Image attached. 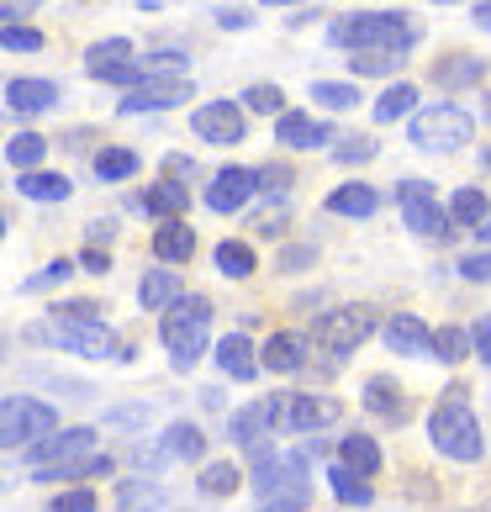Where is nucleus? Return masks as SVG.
Wrapping results in <instances>:
<instances>
[{
    "instance_id": "2eb2a0df",
    "label": "nucleus",
    "mask_w": 491,
    "mask_h": 512,
    "mask_svg": "<svg viewBox=\"0 0 491 512\" xmlns=\"http://www.w3.org/2000/svg\"><path fill=\"white\" fill-rule=\"evenodd\" d=\"M381 338H386V349L391 354H407V359H418V354H433V328L423 317H386L381 322Z\"/></svg>"
},
{
    "instance_id": "4468645a",
    "label": "nucleus",
    "mask_w": 491,
    "mask_h": 512,
    "mask_svg": "<svg viewBox=\"0 0 491 512\" xmlns=\"http://www.w3.org/2000/svg\"><path fill=\"white\" fill-rule=\"evenodd\" d=\"M254 196H259L254 191V169H238V164L217 169L212 185H206V206H212V212H238V206H249Z\"/></svg>"
},
{
    "instance_id": "c03bdc74",
    "label": "nucleus",
    "mask_w": 491,
    "mask_h": 512,
    "mask_svg": "<svg viewBox=\"0 0 491 512\" xmlns=\"http://www.w3.org/2000/svg\"><path fill=\"white\" fill-rule=\"evenodd\" d=\"M286 185H291V169H286V164H264V169H254V191L275 196V191H286Z\"/></svg>"
},
{
    "instance_id": "864d4df0",
    "label": "nucleus",
    "mask_w": 491,
    "mask_h": 512,
    "mask_svg": "<svg viewBox=\"0 0 491 512\" xmlns=\"http://www.w3.org/2000/svg\"><path fill=\"white\" fill-rule=\"evenodd\" d=\"M217 27H254V11H217Z\"/></svg>"
},
{
    "instance_id": "473e14b6",
    "label": "nucleus",
    "mask_w": 491,
    "mask_h": 512,
    "mask_svg": "<svg viewBox=\"0 0 491 512\" xmlns=\"http://www.w3.org/2000/svg\"><path fill=\"white\" fill-rule=\"evenodd\" d=\"M43 154H48V138H43V132H16V138L6 143V159L22 169V175L43 164Z\"/></svg>"
},
{
    "instance_id": "de8ad7c7",
    "label": "nucleus",
    "mask_w": 491,
    "mask_h": 512,
    "mask_svg": "<svg viewBox=\"0 0 491 512\" xmlns=\"http://www.w3.org/2000/svg\"><path fill=\"white\" fill-rule=\"evenodd\" d=\"M275 264L296 275V270H307V264H317V249H312V243H296V249H280V259H275Z\"/></svg>"
},
{
    "instance_id": "c756f323",
    "label": "nucleus",
    "mask_w": 491,
    "mask_h": 512,
    "mask_svg": "<svg viewBox=\"0 0 491 512\" xmlns=\"http://www.w3.org/2000/svg\"><path fill=\"white\" fill-rule=\"evenodd\" d=\"M328 486H333V497L344 502V507H370L375 502V491L365 476H354L349 465H328Z\"/></svg>"
},
{
    "instance_id": "9b49d317",
    "label": "nucleus",
    "mask_w": 491,
    "mask_h": 512,
    "mask_svg": "<svg viewBox=\"0 0 491 512\" xmlns=\"http://www.w3.org/2000/svg\"><path fill=\"white\" fill-rule=\"evenodd\" d=\"M280 396H259V402H249V407H238L233 417H228V439L238 444V449H259V444H270V433H275V423H280Z\"/></svg>"
},
{
    "instance_id": "f3484780",
    "label": "nucleus",
    "mask_w": 491,
    "mask_h": 512,
    "mask_svg": "<svg viewBox=\"0 0 491 512\" xmlns=\"http://www.w3.org/2000/svg\"><path fill=\"white\" fill-rule=\"evenodd\" d=\"M486 59L481 53H449V59H439L433 64V85H444L449 96H455V90H470V85H481L486 80Z\"/></svg>"
},
{
    "instance_id": "b1692460",
    "label": "nucleus",
    "mask_w": 491,
    "mask_h": 512,
    "mask_svg": "<svg viewBox=\"0 0 491 512\" xmlns=\"http://www.w3.org/2000/svg\"><path fill=\"white\" fill-rule=\"evenodd\" d=\"M154 449H159V460H201V454H206V433L196 423H169Z\"/></svg>"
},
{
    "instance_id": "4d7b16f0",
    "label": "nucleus",
    "mask_w": 491,
    "mask_h": 512,
    "mask_svg": "<svg viewBox=\"0 0 491 512\" xmlns=\"http://www.w3.org/2000/svg\"><path fill=\"white\" fill-rule=\"evenodd\" d=\"M476 233H481V243H491V217H486V222L476 227Z\"/></svg>"
},
{
    "instance_id": "bf43d9fd",
    "label": "nucleus",
    "mask_w": 491,
    "mask_h": 512,
    "mask_svg": "<svg viewBox=\"0 0 491 512\" xmlns=\"http://www.w3.org/2000/svg\"><path fill=\"white\" fill-rule=\"evenodd\" d=\"M264 6H296V0H264Z\"/></svg>"
},
{
    "instance_id": "8fccbe9b",
    "label": "nucleus",
    "mask_w": 491,
    "mask_h": 512,
    "mask_svg": "<svg viewBox=\"0 0 491 512\" xmlns=\"http://www.w3.org/2000/svg\"><path fill=\"white\" fill-rule=\"evenodd\" d=\"M460 275H465V280H491V254H470V259H460Z\"/></svg>"
},
{
    "instance_id": "72a5a7b5",
    "label": "nucleus",
    "mask_w": 491,
    "mask_h": 512,
    "mask_svg": "<svg viewBox=\"0 0 491 512\" xmlns=\"http://www.w3.org/2000/svg\"><path fill=\"white\" fill-rule=\"evenodd\" d=\"M159 507H164V491L148 481H127L117 491V512H159Z\"/></svg>"
},
{
    "instance_id": "49530a36",
    "label": "nucleus",
    "mask_w": 491,
    "mask_h": 512,
    "mask_svg": "<svg viewBox=\"0 0 491 512\" xmlns=\"http://www.w3.org/2000/svg\"><path fill=\"white\" fill-rule=\"evenodd\" d=\"M69 270H74L69 259H53L48 270H37V275H27L22 286H27V291H48V286H59V280H69Z\"/></svg>"
},
{
    "instance_id": "37998d69",
    "label": "nucleus",
    "mask_w": 491,
    "mask_h": 512,
    "mask_svg": "<svg viewBox=\"0 0 491 512\" xmlns=\"http://www.w3.org/2000/svg\"><path fill=\"white\" fill-rule=\"evenodd\" d=\"M333 159H338V164H365V159H375V138H365V132H349L344 143H333Z\"/></svg>"
},
{
    "instance_id": "a19ab883",
    "label": "nucleus",
    "mask_w": 491,
    "mask_h": 512,
    "mask_svg": "<svg viewBox=\"0 0 491 512\" xmlns=\"http://www.w3.org/2000/svg\"><path fill=\"white\" fill-rule=\"evenodd\" d=\"M402 64H407L402 53H349V69L365 74V80H370V74H396Z\"/></svg>"
},
{
    "instance_id": "79ce46f5",
    "label": "nucleus",
    "mask_w": 491,
    "mask_h": 512,
    "mask_svg": "<svg viewBox=\"0 0 491 512\" xmlns=\"http://www.w3.org/2000/svg\"><path fill=\"white\" fill-rule=\"evenodd\" d=\"M0 48H6V53H37V48H43V32L22 27V22H6V27H0Z\"/></svg>"
},
{
    "instance_id": "1a4fd4ad",
    "label": "nucleus",
    "mask_w": 491,
    "mask_h": 512,
    "mask_svg": "<svg viewBox=\"0 0 491 512\" xmlns=\"http://www.w3.org/2000/svg\"><path fill=\"white\" fill-rule=\"evenodd\" d=\"M370 333H375V312L370 307H333L328 317H317V344L333 349V354L360 349Z\"/></svg>"
},
{
    "instance_id": "2f4dec72",
    "label": "nucleus",
    "mask_w": 491,
    "mask_h": 512,
    "mask_svg": "<svg viewBox=\"0 0 491 512\" xmlns=\"http://www.w3.org/2000/svg\"><path fill=\"white\" fill-rule=\"evenodd\" d=\"M412 106H418V90L396 80V85H386V90H381V101H375V122H381V127H386V122H402Z\"/></svg>"
},
{
    "instance_id": "680f3d73",
    "label": "nucleus",
    "mask_w": 491,
    "mask_h": 512,
    "mask_svg": "<svg viewBox=\"0 0 491 512\" xmlns=\"http://www.w3.org/2000/svg\"><path fill=\"white\" fill-rule=\"evenodd\" d=\"M0 238H6V212H0Z\"/></svg>"
},
{
    "instance_id": "412c9836",
    "label": "nucleus",
    "mask_w": 491,
    "mask_h": 512,
    "mask_svg": "<svg viewBox=\"0 0 491 512\" xmlns=\"http://www.w3.org/2000/svg\"><path fill=\"white\" fill-rule=\"evenodd\" d=\"M143 212L148 217H164V222H180L185 217V206H191V191H185V180H154L143 191Z\"/></svg>"
},
{
    "instance_id": "423d86ee",
    "label": "nucleus",
    "mask_w": 491,
    "mask_h": 512,
    "mask_svg": "<svg viewBox=\"0 0 491 512\" xmlns=\"http://www.w3.org/2000/svg\"><path fill=\"white\" fill-rule=\"evenodd\" d=\"M470 132H476V122H470V111H460V106H428V111H418L412 117V127H407V138L418 143V148H428V154H449V148H460Z\"/></svg>"
},
{
    "instance_id": "cd10ccee",
    "label": "nucleus",
    "mask_w": 491,
    "mask_h": 512,
    "mask_svg": "<svg viewBox=\"0 0 491 512\" xmlns=\"http://www.w3.org/2000/svg\"><path fill=\"white\" fill-rule=\"evenodd\" d=\"M154 254L164 264H185L196 254V233L185 222H159V233H154Z\"/></svg>"
},
{
    "instance_id": "bb28decb",
    "label": "nucleus",
    "mask_w": 491,
    "mask_h": 512,
    "mask_svg": "<svg viewBox=\"0 0 491 512\" xmlns=\"http://www.w3.org/2000/svg\"><path fill=\"white\" fill-rule=\"evenodd\" d=\"M338 454H344V460L338 465H349L354 476H375V470H381V444L370 439V433H344V444H338Z\"/></svg>"
},
{
    "instance_id": "dca6fc26",
    "label": "nucleus",
    "mask_w": 491,
    "mask_h": 512,
    "mask_svg": "<svg viewBox=\"0 0 491 512\" xmlns=\"http://www.w3.org/2000/svg\"><path fill=\"white\" fill-rule=\"evenodd\" d=\"M275 138L286 148H323L328 138H338V132L328 122L307 117V111H280V117H275Z\"/></svg>"
},
{
    "instance_id": "6e6d98bb",
    "label": "nucleus",
    "mask_w": 491,
    "mask_h": 512,
    "mask_svg": "<svg viewBox=\"0 0 491 512\" xmlns=\"http://www.w3.org/2000/svg\"><path fill=\"white\" fill-rule=\"evenodd\" d=\"M470 22H476L481 32H491V0H481V6H476V11H470Z\"/></svg>"
},
{
    "instance_id": "20e7f679",
    "label": "nucleus",
    "mask_w": 491,
    "mask_h": 512,
    "mask_svg": "<svg viewBox=\"0 0 491 512\" xmlns=\"http://www.w3.org/2000/svg\"><path fill=\"white\" fill-rule=\"evenodd\" d=\"M27 338H53L59 349L80 354V359H111V354H117V333H111L101 317H64V312H48V322L27 328Z\"/></svg>"
},
{
    "instance_id": "6e6552de",
    "label": "nucleus",
    "mask_w": 491,
    "mask_h": 512,
    "mask_svg": "<svg viewBox=\"0 0 491 512\" xmlns=\"http://www.w3.org/2000/svg\"><path fill=\"white\" fill-rule=\"evenodd\" d=\"M191 132L201 143H217V148H233L249 138V117H243L238 101H206L191 111Z\"/></svg>"
},
{
    "instance_id": "39448f33",
    "label": "nucleus",
    "mask_w": 491,
    "mask_h": 512,
    "mask_svg": "<svg viewBox=\"0 0 491 512\" xmlns=\"http://www.w3.org/2000/svg\"><path fill=\"white\" fill-rule=\"evenodd\" d=\"M53 428H59V412L37 396H6L0 402V449H27Z\"/></svg>"
},
{
    "instance_id": "9d476101",
    "label": "nucleus",
    "mask_w": 491,
    "mask_h": 512,
    "mask_svg": "<svg viewBox=\"0 0 491 512\" xmlns=\"http://www.w3.org/2000/svg\"><path fill=\"white\" fill-rule=\"evenodd\" d=\"M85 454H96V428H53L37 444H27L32 470H43V465H74V460H85Z\"/></svg>"
},
{
    "instance_id": "f704fd0d",
    "label": "nucleus",
    "mask_w": 491,
    "mask_h": 512,
    "mask_svg": "<svg viewBox=\"0 0 491 512\" xmlns=\"http://www.w3.org/2000/svg\"><path fill=\"white\" fill-rule=\"evenodd\" d=\"M117 64H132V43L127 37H106V43H96L85 53V69L101 74V69H117Z\"/></svg>"
},
{
    "instance_id": "e2e57ef3",
    "label": "nucleus",
    "mask_w": 491,
    "mask_h": 512,
    "mask_svg": "<svg viewBox=\"0 0 491 512\" xmlns=\"http://www.w3.org/2000/svg\"><path fill=\"white\" fill-rule=\"evenodd\" d=\"M22 6H43V0H22Z\"/></svg>"
},
{
    "instance_id": "4be33fe9",
    "label": "nucleus",
    "mask_w": 491,
    "mask_h": 512,
    "mask_svg": "<svg viewBox=\"0 0 491 512\" xmlns=\"http://www.w3.org/2000/svg\"><path fill=\"white\" fill-rule=\"evenodd\" d=\"M217 365H222V375H233V381H254V375H259V354H254V344L243 333H228L217 344Z\"/></svg>"
},
{
    "instance_id": "f257e3e1",
    "label": "nucleus",
    "mask_w": 491,
    "mask_h": 512,
    "mask_svg": "<svg viewBox=\"0 0 491 512\" xmlns=\"http://www.w3.org/2000/svg\"><path fill=\"white\" fill-rule=\"evenodd\" d=\"M418 22H407L402 11H360V16H344V22H333L328 43L333 48H354V53H402L418 43Z\"/></svg>"
},
{
    "instance_id": "58836bf2",
    "label": "nucleus",
    "mask_w": 491,
    "mask_h": 512,
    "mask_svg": "<svg viewBox=\"0 0 491 512\" xmlns=\"http://www.w3.org/2000/svg\"><path fill=\"white\" fill-rule=\"evenodd\" d=\"M465 354H470V333H465V328H439V333H433V359L460 365Z\"/></svg>"
},
{
    "instance_id": "7ed1b4c3",
    "label": "nucleus",
    "mask_w": 491,
    "mask_h": 512,
    "mask_svg": "<svg viewBox=\"0 0 491 512\" xmlns=\"http://www.w3.org/2000/svg\"><path fill=\"white\" fill-rule=\"evenodd\" d=\"M428 439H433V449H439L444 460H460V465H476L481 454H486L481 423H476V412H470L465 391L444 396V402H433V412H428Z\"/></svg>"
},
{
    "instance_id": "e433bc0d",
    "label": "nucleus",
    "mask_w": 491,
    "mask_h": 512,
    "mask_svg": "<svg viewBox=\"0 0 491 512\" xmlns=\"http://www.w3.org/2000/svg\"><path fill=\"white\" fill-rule=\"evenodd\" d=\"M312 101L323 106V111H354V106H360V90L344 85V80H317L312 85Z\"/></svg>"
},
{
    "instance_id": "09e8293b",
    "label": "nucleus",
    "mask_w": 491,
    "mask_h": 512,
    "mask_svg": "<svg viewBox=\"0 0 491 512\" xmlns=\"http://www.w3.org/2000/svg\"><path fill=\"white\" fill-rule=\"evenodd\" d=\"M470 349H476V354H481V365L491 370V317H481L476 328H470Z\"/></svg>"
},
{
    "instance_id": "603ef678",
    "label": "nucleus",
    "mask_w": 491,
    "mask_h": 512,
    "mask_svg": "<svg viewBox=\"0 0 491 512\" xmlns=\"http://www.w3.org/2000/svg\"><path fill=\"white\" fill-rule=\"evenodd\" d=\"M259 233H280V227H286V206H270V212H259Z\"/></svg>"
},
{
    "instance_id": "052dcab7",
    "label": "nucleus",
    "mask_w": 491,
    "mask_h": 512,
    "mask_svg": "<svg viewBox=\"0 0 491 512\" xmlns=\"http://www.w3.org/2000/svg\"><path fill=\"white\" fill-rule=\"evenodd\" d=\"M481 164H486V175H491V148H486V154H481Z\"/></svg>"
},
{
    "instance_id": "a211bd4d",
    "label": "nucleus",
    "mask_w": 491,
    "mask_h": 512,
    "mask_svg": "<svg viewBox=\"0 0 491 512\" xmlns=\"http://www.w3.org/2000/svg\"><path fill=\"white\" fill-rule=\"evenodd\" d=\"M259 365L270 375H296L301 365H307V338H301V333H270V338H264Z\"/></svg>"
},
{
    "instance_id": "4c0bfd02",
    "label": "nucleus",
    "mask_w": 491,
    "mask_h": 512,
    "mask_svg": "<svg viewBox=\"0 0 491 512\" xmlns=\"http://www.w3.org/2000/svg\"><path fill=\"white\" fill-rule=\"evenodd\" d=\"M238 481H243V470L228 465V460H212V465L201 470V491H206V497H233Z\"/></svg>"
},
{
    "instance_id": "ea45409f",
    "label": "nucleus",
    "mask_w": 491,
    "mask_h": 512,
    "mask_svg": "<svg viewBox=\"0 0 491 512\" xmlns=\"http://www.w3.org/2000/svg\"><path fill=\"white\" fill-rule=\"evenodd\" d=\"M243 111L280 117V111H286V90H280V85H249V90H243Z\"/></svg>"
},
{
    "instance_id": "393cba45",
    "label": "nucleus",
    "mask_w": 491,
    "mask_h": 512,
    "mask_svg": "<svg viewBox=\"0 0 491 512\" xmlns=\"http://www.w3.org/2000/svg\"><path fill=\"white\" fill-rule=\"evenodd\" d=\"M16 191H22L27 201H43V206H53V201H69V175H53V169H27L22 180H16Z\"/></svg>"
},
{
    "instance_id": "6ab92c4d",
    "label": "nucleus",
    "mask_w": 491,
    "mask_h": 512,
    "mask_svg": "<svg viewBox=\"0 0 491 512\" xmlns=\"http://www.w3.org/2000/svg\"><path fill=\"white\" fill-rule=\"evenodd\" d=\"M6 106L16 111V117L53 111V106H59V85H53V80H11L6 85Z\"/></svg>"
},
{
    "instance_id": "c9c22d12",
    "label": "nucleus",
    "mask_w": 491,
    "mask_h": 512,
    "mask_svg": "<svg viewBox=\"0 0 491 512\" xmlns=\"http://www.w3.org/2000/svg\"><path fill=\"white\" fill-rule=\"evenodd\" d=\"M138 175V154L132 148H101L96 154V180H132Z\"/></svg>"
},
{
    "instance_id": "aec40b11",
    "label": "nucleus",
    "mask_w": 491,
    "mask_h": 512,
    "mask_svg": "<svg viewBox=\"0 0 491 512\" xmlns=\"http://www.w3.org/2000/svg\"><path fill=\"white\" fill-rule=\"evenodd\" d=\"M365 407L375 417H386V423H407V412H412L407 391L396 386L391 375H370V381H365Z\"/></svg>"
},
{
    "instance_id": "a878e982",
    "label": "nucleus",
    "mask_w": 491,
    "mask_h": 512,
    "mask_svg": "<svg viewBox=\"0 0 491 512\" xmlns=\"http://www.w3.org/2000/svg\"><path fill=\"white\" fill-rule=\"evenodd\" d=\"M185 291H180V275L175 270H148L143 280H138V301L148 312H164V307H175Z\"/></svg>"
},
{
    "instance_id": "5fc2aeb1",
    "label": "nucleus",
    "mask_w": 491,
    "mask_h": 512,
    "mask_svg": "<svg viewBox=\"0 0 491 512\" xmlns=\"http://www.w3.org/2000/svg\"><path fill=\"white\" fill-rule=\"evenodd\" d=\"M111 423H148V407H117Z\"/></svg>"
},
{
    "instance_id": "c85d7f7f",
    "label": "nucleus",
    "mask_w": 491,
    "mask_h": 512,
    "mask_svg": "<svg viewBox=\"0 0 491 512\" xmlns=\"http://www.w3.org/2000/svg\"><path fill=\"white\" fill-rule=\"evenodd\" d=\"M486 217H491V201H486V191H476V185H465V191H455V196H449V206H444V222L481 227Z\"/></svg>"
},
{
    "instance_id": "a18cd8bd",
    "label": "nucleus",
    "mask_w": 491,
    "mask_h": 512,
    "mask_svg": "<svg viewBox=\"0 0 491 512\" xmlns=\"http://www.w3.org/2000/svg\"><path fill=\"white\" fill-rule=\"evenodd\" d=\"M48 512H96V491H90V486H74V491H64V497H53Z\"/></svg>"
},
{
    "instance_id": "ddd939ff",
    "label": "nucleus",
    "mask_w": 491,
    "mask_h": 512,
    "mask_svg": "<svg viewBox=\"0 0 491 512\" xmlns=\"http://www.w3.org/2000/svg\"><path fill=\"white\" fill-rule=\"evenodd\" d=\"M344 417V407H338V396H317V391H301L291 396L286 407H280V423H286L291 433H317Z\"/></svg>"
},
{
    "instance_id": "3c124183",
    "label": "nucleus",
    "mask_w": 491,
    "mask_h": 512,
    "mask_svg": "<svg viewBox=\"0 0 491 512\" xmlns=\"http://www.w3.org/2000/svg\"><path fill=\"white\" fill-rule=\"evenodd\" d=\"M80 270H90V275H106V270H111V259H106V249H96V243H90V249L80 254Z\"/></svg>"
},
{
    "instance_id": "f8f14e48",
    "label": "nucleus",
    "mask_w": 491,
    "mask_h": 512,
    "mask_svg": "<svg viewBox=\"0 0 491 512\" xmlns=\"http://www.w3.org/2000/svg\"><path fill=\"white\" fill-rule=\"evenodd\" d=\"M185 96H196L191 90V80H185V74H148L143 85H132V96H122V117H138V111H169V106H180Z\"/></svg>"
},
{
    "instance_id": "13d9d810",
    "label": "nucleus",
    "mask_w": 491,
    "mask_h": 512,
    "mask_svg": "<svg viewBox=\"0 0 491 512\" xmlns=\"http://www.w3.org/2000/svg\"><path fill=\"white\" fill-rule=\"evenodd\" d=\"M11 16H16V6H6V0H0V22H11Z\"/></svg>"
},
{
    "instance_id": "0eeeda50",
    "label": "nucleus",
    "mask_w": 491,
    "mask_h": 512,
    "mask_svg": "<svg viewBox=\"0 0 491 512\" xmlns=\"http://www.w3.org/2000/svg\"><path fill=\"white\" fill-rule=\"evenodd\" d=\"M396 201H402L407 233H418V238H444V233H449L444 206H439V196H433L428 180H412V175H407L402 185H396Z\"/></svg>"
},
{
    "instance_id": "7c9ffc66",
    "label": "nucleus",
    "mask_w": 491,
    "mask_h": 512,
    "mask_svg": "<svg viewBox=\"0 0 491 512\" xmlns=\"http://www.w3.org/2000/svg\"><path fill=\"white\" fill-rule=\"evenodd\" d=\"M254 264H259V259H254L249 243H238V238H222V243H217V270L228 275V280H249Z\"/></svg>"
},
{
    "instance_id": "f03ea898",
    "label": "nucleus",
    "mask_w": 491,
    "mask_h": 512,
    "mask_svg": "<svg viewBox=\"0 0 491 512\" xmlns=\"http://www.w3.org/2000/svg\"><path fill=\"white\" fill-rule=\"evenodd\" d=\"M206 333H212V301L206 296H180L159 317V338L175 370H196V359L206 354Z\"/></svg>"
},
{
    "instance_id": "0e129e2a",
    "label": "nucleus",
    "mask_w": 491,
    "mask_h": 512,
    "mask_svg": "<svg viewBox=\"0 0 491 512\" xmlns=\"http://www.w3.org/2000/svg\"><path fill=\"white\" fill-rule=\"evenodd\" d=\"M0 354H6V349H0Z\"/></svg>"
},
{
    "instance_id": "5701e85b",
    "label": "nucleus",
    "mask_w": 491,
    "mask_h": 512,
    "mask_svg": "<svg viewBox=\"0 0 491 512\" xmlns=\"http://www.w3.org/2000/svg\"><path fill=\"white\" fill-rule=\"evenodd\" d=\"M328 212L333 217H375V206H381V196L370 191L365 180H349V185H338V191H328Z\"/></svg>"
}]
</instances>
